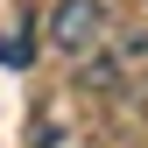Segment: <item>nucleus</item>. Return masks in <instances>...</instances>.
<instances>
[{
    "mask_svg": "<svg viewBox=\"0 0 148 148\" xmlns=\"http://www.w3.org/2000/svg\"><path fill=\"white\" fill-rule=\"evenodd\" d=\"M106 35H113V21H106V0H57L49 7V49L57 57H99Z\"/></svg>",
    "mask_w": 148,
    "mask_h": 148,
    "instance_id": "nucleus-1",
    "label": "nucleus"
},
{
    "mask_svg": "<svg viewBox=\"0 0 148 148\" xmlns=\"http://www.w3.org/2000/svg\"><path fill=\"white\" fill-rule=\"evenodd\" d=\"M0 64H7V71L35 64V49H28V14H14V21H0Z\"/></svg>",
    "mask_w": 148,
    "mask_h": 148,
    "instance_id": "nucleus-2",
    "label": "nucleus"
}]
</instances>
